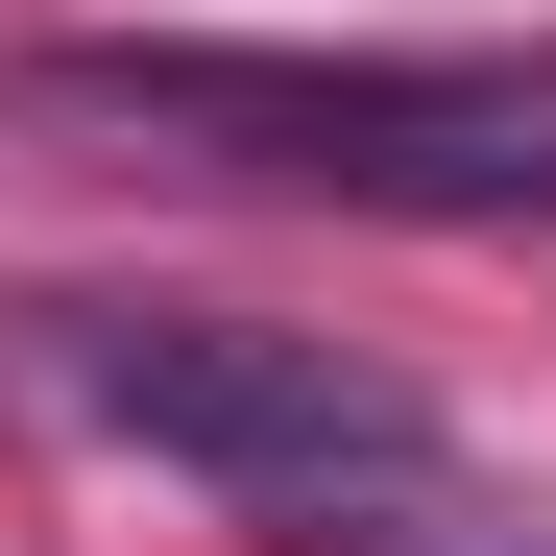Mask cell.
<instances>
[{
  "instance_id": "cell-1",
  "label": "cell",
  "mask_w": 556,
  "mask_h": 556,
  "mask_svg": "<svg viewBox=\"0 0 556 556\" xmlns=\"http://www.w3.org/2000/svg\"><path fill=\"white\" fill-rule=\"evenodd\" d=\"M49 122L242 169V194H339V218H556V49H194V25H98L25 49Z\"/></svg>"
},
{
  "instance_id": "cell-2",
  "label": "cell",
  "mask_w": 556,
  "mask_h": 556,
  "mask_svg": "<svg viewBox=\"0 0 556 556\" xmlns=\"http://www.w3.org/2000/svg\"><path fill=\"white\" fill-rule=\"evenodd\" d=\"M25 388L98 412L122 459H169V484H218V508L435 459V388H412V363L291 339V315H169V291H49V315H25Z\"/></svg>"
},
{
  "instance_id": "cell-3",
  "label": "cell",
  "mask_w": 556,
  "mask_h": 556,
  "mask_svg": "<svg viewBox=\"0 0 556 556\" xmlns=\"http://www.w3.org/2000/svg\"><path fill=\"white\" fill-rule=\"evenodd\" d=\"M266 556H556V532L484 508L459 459H388V484H291V508H266Z\"/></svg>"
}]
</instances>
